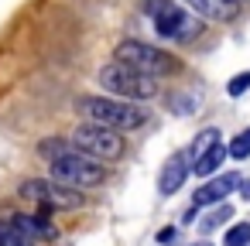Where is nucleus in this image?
I'll return each mask as SVG.
<instances>
[{
  "label": "nucleus",
  "mask_w": 250,
  "mask_h": 246,
  "mask_svg": "<svg viewBox=\"0 0 250 246\" xmlns=\"http://www.w3.org/2000/svg\"><path fill=\"white\" fill-rule=\"evenodd\" d=\"M42 154H48L52 178L62 181V185H69V188H96V185H103V178H106V168H103L96 157L76 151L72 144L65 147V144L52 140V144H42Z\"/></svg>",
  "instance_id": "1"
},
{
  "label": "nucleus",
  "mask_w": 250,
  "mask_h": 246,
  "mask_svg": "<svg viewBox=\"0 0 250 246\" xmlns=\"http://www.w3.org/2000/svg\"><path fill=\"white\" fill-rule=\"evenodd\" d=\"M76 110L89 123H103V127H113L120 133L147 123V110H141V106H134L130 99H120V96H83V99H76Z\"/></svg>",
  "instance_id": "2"
},
{
  "label": "nucleus",
  "mask_w": 250,
  "mask_h": 246,
  "mask_svg": "<svg viewBox=\"0 0 250 246\" xmlns=\"http://www.w3.org/2000/svg\"><path fill=\"white\" fill-rule=\"evenodd\" d=\"M144 14H151L154 31L168 41H188L202 31V18L188 14L178 0H144Z\"/></svg>",
  "instance_id": "3"
},
{
  "label": "nucleus",
  "mask_w": 250,
  "mask_h": 246,
  "mask_svg": "<svg viewBox=\"0 0 250 246\" xmlns=\"http://www.w3.org/2000/svg\"><path fill=\"white\" fill-rule=\"evenodd\" d=\"M100 86L110 93V96H120V99H154L158 96V79L154 76H144L124 62H113L100 72Z\"/></svg>",
  "instance_id": "4"
},
{
  "label": "nucleus",
  "mask_w": 250,
  "mask_h": 246,
  "mask_svg": "<svg viewBox=\"0 0 250 246\" xmlns=\"http://www.w3.org/2000/svg\"><path fill=\"white\" fill-rule=\"evenodd\" d=\"M69 144H72L76 151L96 157V161H117V157L124 154V137H120V130L103 127V123H89V120H86L83 127H76V133H72Z\"/></svg>",
  "instance_id": "5"
},
{
  "label": "nucleus",
  "mask_w": 250,
  "mask_h": 246,
  "mask_svg": "<svg viewBox=\"0 0 250 246\" xmlns=\"http://www.w3.org/2000/svg\"><path fill=\"white\" fill-rule=\"evenodd\" d=\"M113 55H117V62H124V65H130V69H137V72H144V76H154V79L171 76V72L178 69L171 55H165L161 48L144 45V41H120V45L113 48Z\"/></svg>",
  "instance_id": "6"
},
{
  "label": "nucleus",
  "mask_w": 250,
  "mask_h": 246,
  "mask_svg": "<svg viewBox=\"0 0 250 246\" xmlns=\"http://www.w3.org/2000/svg\"><path fill=\"white\" fill-rule=\"evenodd\" d=\"M21 195L31 198V202H38L42 208H79V205H83V195L72 191L69 185L55 181V178H52V181H45V178H31V181L21 185Z\"/></svg>",
  "instance_id": "7"
},
{
  "label": "nucleus",
  "mask_w": 250,
  "mask_h": 246,
  "mask_svg": "<svg viewBox=\"0 0 250 246\" xmlns=\"http://www.w3.org/2000/svg\"><path fill=\"white\" fill-rule=\"evenodd\" d=\"M42 236H52L45 215H11L0 219V246H35Z\"/></svg>",
  "instance_id": "8"
},
{
  "label": "nucleus",
  "mask_w": 250,
  "mask_h": 246,
  "mask_svg": "<svg viewBox=\"0 0 250 246\" xmlns=\"http://www.w3.org/2000/svg\"><path fill=\"white\" fill-rule=\"evenodd\" d=\"M188 11H195L202 21H233L240 14V0H182Z\"/></svg>",
  "instance_id": "9"
},
{
  "label": "nucleus",
  "mask_w": 250,
  "mask_h": 246,
  "mask_svg": "<svg viewBox=\"0 0 250 246\" xmlns=\"http://www.w3.org/2000/svg\"><path fill=\"white\" fill-rule=\"evenodd\" d=\"M188 157L185 154H175V157H168L165 161V168H161V178H158V191L161 195H175L182 185H185V178H188Z\"/></svg>",
  "instance_id": "10"
},
{
  "label": "nucleus",
  "mask_w": 250,
  "mask_h": 246,
  "mask_svg": "<svg viewBox=\"0 0 250 246\" xmlns=\"http://www.w3.org/2000/svg\"><path fill=\"white\" fill-rule=\"evenodd\" d=\"M236 185H240V178H236V174H219V178L206 181V185L195 191V205H216V202H223Z\"/></svg>",
  "instance_id": "11"
},
{
  "label": "nucleus",
  "mask_w": 250,
  "mask_h": 246,
  "mask_svg": "<svg viewBox=\"0 0 250 246\" xmlns=\"http://www.w3.org/2000/svg\"><path fill=\"white\" fill-rule=\"evenodd\" d=\"M223 161H226V144L223 140H216L212 147H206V151H199L195 154V161H192V174H199V178H209V174H216L219 168H223Z\"/></svg>",
  "instance_id": "12"
},
{
  "label": "nucleus",
  "mask_w": 250,
  "mask_h": 246,
  "mask_svg": "<svg viewBox=\"0 0 250 246\" xmlns=\"http://www.w3.org/2000/svg\"><path fill=\"white\" fill-rule=\"evenodd\" d=\"M223 246H250V222H236L226 229Z\"/></svg>",
  "instance_id": "13"
},
{
  "label": "nucleus",
  "mask_w": 250,
  "mask_h": 246,
  "mask_svg": "<svg viewBox=\"0 0 250 246\" xmlns=\"http://www.w3.org/2000/svg\"><path fill=\"white\" fill-rule=\"evenodd\" d=\"M226 157H236V161H247V157H250V130H243L236 140H229Z\"/></svg>",
  "instance_id": "14"
},
{
  "label": "nucleus",
  "mask_w": 250,
  "mask_h": 246,
  "mask_svg": "<svg viewBox=\"0 0 250 246\" xmlns=\"http://www.w3.org/2000/svg\"><path fill=\"white\" fill-rule=\"evenodd\" d=\"M226 219H233V208H229V205H223V208H216L212 215H206V219H202V232H209V229L223 226Z\"/></svg>",
  "instance_id": "15"
},
{
  "label": "nucleus",
  "mask_w": 250,
  "mask_h": 246,
  "mask_svg": "<svg viewBox=\"0 0 250 246\" xmlns=\"http://www.w3.org/2000/svg\"><path fill=\"white\" fill-rule=\"evenodd\" d=\"M250 89V72H240V76H233L229 82H226V93L229 96H243Z\"/></svg>",
  "instance_id": "16"
},
{
  "label": "nucleus",
  "mask_w": 250,
  "mask_h": 246,
  "mask_svg": "<svg viewBox=\"0 0 250 246\" xmlns=\"http://www.w3.org/2000/svg\"><path fill=\"white\" fill-rule=\"evenodd\" d=\"M216 140H219V130H216V127L202 130V133H199V140H195V154H199V151H206V147H212Z\"/></svg>",
  "instance_id": "17"
},
{
  "label": "nucleus",
  "mask_w": 250,
  "mask_h": 246,
  "mask_svg": "<svg viewBox=\"0 0 250 246\" xmlns=\"http://www.w3.org/2000/svg\"><path fill=\"white\" fill-rule=\"evenodd\" d=\"M243 198H250V181H243Z\"/></svg>",
  "instance_id": "18"
},
{
  "label": "nucleus",
  "mask_w": 250,
  "mask_h": 246,
  "mask_svg": "<svg viewBox=\"0 0 250 246\" xmlns=\"http://www.w3.org/2000/svg\"><path fill=\"white\" fill-rule=\"evenodd\" d=\"M192 246H212V243H206V239H199V243H192Z\"/></svg>",
  "instance_id": "19"
},
{
  "label": "nucleus",
  "mask_w": 250,
  "mask_h": 246,
  "mask_svg": "<svg viewBox=\"0 0 250 246\" xmlns=\"http://www.w3.org/2000/svg\"><path fill=\"white\" fill-rule=\"evenodd\" d=\"M240 4H243V0H240Z\"/></svg>",
  "instance_id": "20"
}]
</instances>
